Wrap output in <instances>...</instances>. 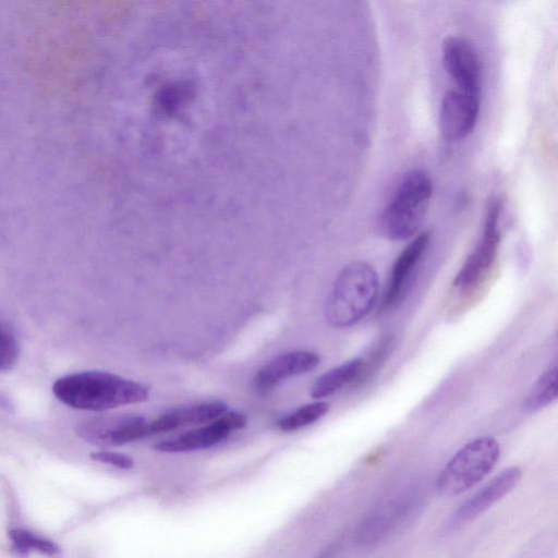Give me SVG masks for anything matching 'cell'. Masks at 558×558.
I'll return each mask as SVG.
<instances>
[{
  "label": "cell",
  "instance_id": "cell-20",
  "mask_svg": "<svg viewBox=\"0 0 558 558\" xmlns=\"http://www.w3.org/2000/svg\"><path fill=\"white\" fill-rule=\"evenodd\" d=\"M0 405L3 408H7V409H9V407H10L9 398L5 396H2L1 393H0Z\"/></svg>",
  "mask_w": 558,
  "mask_h": 558
},
{
  "label": "cell",
  "instance_id": "cell-6",
  "mask_svg": "<svg viewBox=\"0 0 558 558\" xmlns=\"http://www.w3.org/2000/svg\"><path fill=\"white\" fill-rule=\"evenodd\" d=\"M441 57L446 72L459 90L480 96L481 64L472 43L461 36H449L442 41Z\"/></svg>",
  "mask_w": 558,
  "mask_h": 558
},
{
  "label": "cell",
  "instance_id": "cell-17",
  "mask_svg": "<svg viewBox=\"0 0 558 558\" xmlns=\"http://www.w3.org/2000/svg\"><path fill=\"white\" fill-rule=\"evenodd\" d=\"M9 536L20 551L37 550L50 556L59 553V547L52 541L23 529L10 530Z\"/></svg>",
  "mask_w": 558,
  "mask_h": 558
},
{
  "label": "cell",
  "instance_id": "cell-4",
  "mask_svg": "<svg viewBox=\"0 0 558 558\" xmlns=\"http://www.w3.org/2000/svg\"><path fill=\"white\" fill-rule=\"evenodd\" d=\"M499 457V444L492 436L477 437L466 442L439 473L436 482L438 493L456 496L469 490L488 475Z\"/></svg>",
  "mask_w": 558,
  "mask_h": 558
},
{
  "label": "cell",
  "instance_id": "cell-12",
  "mask_svg": "<svg viewBox=\"0 0 558 558\" xmlns=\"http://www.w3.org/2000/svg\"><path fill=\"white\" fill-rule=\"evenodd\" d=\"M320 363L317 353L305 350L282 353L265 364L255 375V391L265 396L282 380L311 372Z\"/></svg>",
  "mask_w": 558,
  "mask_h": 558
},
{
  "label": "cell",
  "instance_id": "cell-11",
  "mask_svg": "<svg viewBox=\"0 0 558 558\" xmlns=\"http://www.w3.org/2000/svg\"><path fill=\"white\" fill-rule=\"evenodd\" d=\"M430 241V232L417 233L395 260L381 303L383 308L398 305L407 295L415 268Z\"/></svg>",
  "mask_w": 558,
  "mask_h": 558
},
{
  "label": "cell",
  "instance_id": "cell-14",
  "mask_svg": "<svg viewBox=\"0 0 558 558\" xmlns=\"http://www.w3.org/2000/svg\"><path fill=\"white\" fill-rule=\"evenodd\" d=\"M365 360L351 359L320 375L312 385L310 395L314 399L329 397L341 388L363 379Z\"/></svg>",
  "mask_w": 558,
  "mask_h": 558
},
{
  "label": "cell",
  "instance_id": "cell-5",
  "mask_svg": "<svg viewBox=\"0 0 558 558\" xmlns=\"http://www.w3.org/2000/svg\"><path fill=\"white\" fill-rule=\"evenodd\" d=\"M500 199H493L486 210L481 240L458 271L453 286L468 289L476 284L493 266L501 239Z\"/></svg>",
  "mask_w": 558,
  "mask_h": 558
},
{
  "label": "cell",
  "instance_id": "cell-7",
  "mask_svg": "<svg viewBox=\"0 0 558 558\" xmlns=\"http://www.w3.org/2000/svg\"><path fill=\"white\" fill-rule=\"evenodd\" d=\"M522 470L517 465L504 469L466 499L450 517L446 529L452 531L476 519L507 496L520 482Z\"/></svg>",
  "mask_w": 558,
  "mask_h": 558
},
{
  "label": "cell",
  "instance_id": "cell-2",
  "mask_svg": "<svg viewBox=\"0 0 558 558\" xmlns=\"http://www.w3.org/2000/svg\"><path fill=\"white\" fill-rule=\"evenodd\" d=\"M379 294L375 268L353 262L339 272L326 303V319L335 328L352 327L367 316Z\"/></svg>",
  "mask_w": 558,
  "mask_h": 558
},
{
  "label": "cell",
  "instance_id": "cell-1",
  "mask_svg": "<svg viewBox=\"0 0 558 558\" xmlns=\"http://www.w3.org/2000/svg\"><path fill=\"white\" fill-rule=\"evenodd\" d=\"M52 393L69 408L101 412L146 401L149 387L116 374L84 371L56 379Z\"/></svg>",
  "mask_w": 558,
  "mask_h": 558
},
{
  "label": "cell",
  "instance_id": "cell-8",
  "mask_svg": "<svg viewBox=\"0 0 558 558\" xmlns=\"http://www.w3.org/2000/svg\"><path fill=\"white\" fill-rule=\"evenodd\" d=\"M77 434L90 442L114 446L149 436L148 422L140 415L89 418L80 423Z\"/></svg>",
  "mask_w": 558,
  "mask_h": 558
},
{
  "label": "cell",
  "instance_id": "cell-18",
  "mask_svg": "<svg viewBox=\"0 0 558 558\" xmlns=\"http://www.w3.org/2000/svg\"><path fill=\"white\" fill-rule=\"evenodd\" d=\"M20 355V344L14 330L0 320V372L12 369Z\"/></svg>",
  "mask_w": 558,
  "mask_h": 558
},
{
  "label": "cell",
  "instance_id": "cell-15",
  "mask_svg": "<svg viewBox=\"0 0 558 558\" xmlns=\"http://www.w3.org/2000/svg\"><path fill=\"white\" fill-rule=\"evenodd\" d=\"M556 399L557 366L554 365L536 379L524 401V409L529 413H536Z\"/></svg>",
  "mask_w": 558,
  "mask_h": 558
},
{
  "label": "cell",
  "instance_id": "cell-10",
  "mask_svg": "<svg viewBox=\"0 0 558 558\" xmlns=\"http://www.w3.org/2000/svg\"><path fill=\"white\" fill-rule=\"evenodd\" d=\"M480 112V96L448 90L440 104V131L448 142H458L474 130Z\"/></svg>",
  "mask_w": 558,
  "mask_h": 558
},
{
  "label": "cell",
  "instance_id": "cell-9",
  "mask_svg": "<svg viewBox=\"0 0 558 558\" xmlns=\"http://www.w3.org/2000/svg\"><path fill=\"white\" fill-rule=\"evenodd\" d=\"M246 417L236 411L226 412L213 423L184 433L175 438L160 441L154 446L158 451L184 452L205 449L226 439L232 432L243 428Z\"/></svg>",
  "mask_w": 558,
  "mask_h": 558
},
{
  "label": "cell",
  "instance_id": "cell-16",
  "mask_svg": "<svg viewBox=\"0 0 558 558\" xmlns=\"http://www.w3.org/2000/svg\"><path fill=\"white\" fill-rule=\"evenodd\" d=\"M328 410L329 404L325 401L307 403L278 420L276 425L282 432H293L318 421Z\"/></svg>",
  "mask_w": 558,
  "mask_h": 558
},
{
  "label": "cell",
  "instance_id": "cell-3",
  "mask_svg": "<svg viewBox=\"0 0 558 558\" xmlns=\"http://www.w3.org/2000/svg\"><path fill=\"white\" fill-rule=\"evenodd\" d=\"M433 195V182L422 169L407 172L383 209L378 228L390 241H404L416 235Z\"/></svg>",
  "mask_w": 558,
  "mask_h": 558
},
{
  "label": "cell",
  "instance_id": "cell-19",
  "mask_svg": "<svg viewBox=\"0 0 558 558\" xmlns=\"http://www.w3.org/2000/svg\"><path fill=\"white\" fill-rule=\"evenodd\" d=\"M90 458L95 461L111 464L120 469H130L133 466V459L120 452L100 450L93 452Z\"/></svg>",
  "mask_w": 558,
  "mask_h": 558
},
{
  "label": "cell",
  "instance_id": "cell-13",
  "mask_svg": "<svg viewBox=\"0 0 558 558\" xmlns=\"http://www.w3.org/2000/svg\"><path fill=\"white\" fill-rule=\"evenodd\" d=\"M227 410L228 405L221 401L204 402L172 409L156 420L148 422V433L150 436L186 425L216 420L226 413Z\"/></svg>",
  "mask_w": 558,
  "mask_h": 558
}]
</instances>
